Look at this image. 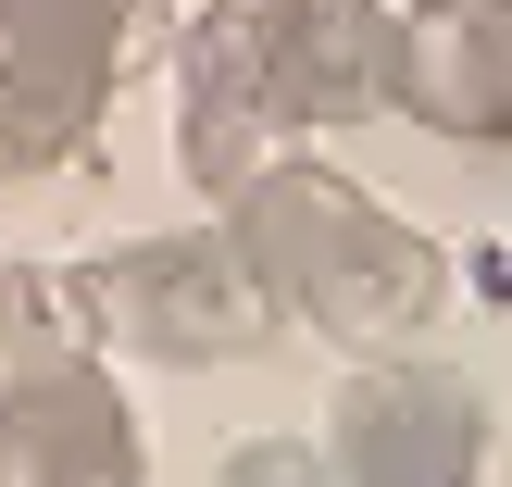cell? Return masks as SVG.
Returning <instances> with one entry per match:
<instances>
[{
	"label": "cell",
	"instance_id": "obj_1",
	"mask_svg": "<svg viewBox=\"0 0 512 487\" xmlns=\"http://www.w3.org/2000/svg\"><path fill=\"white\" fill-rule=\"evenodd\" d=\"M388 0H213L175 25V163L200 200L263 175L313 125L388 113Z\"/></svg>",
	"mask_w": 512,
	"mask_h": 487
},
{
	"label": "cell",
	"instance_id": "obj_2",
	"mask_svg": "<svg viewBox=\"0 0 512 487\" xmlns=\"http://www.w3.org/2000/svg\"><path fill=\"white\" fill-rule=\"evenodd\" d=\"M225 238H238L250 288L288 325L338 338L350 363L363 350H425V325L450 313V250L425 225H400L375 188H350L338 163H288L275 150L263 175L225 188Z\"/></svg>",
	"mask_w": 512,
	"mask_h": 487
},
{
	"label": "cell",
	"instance_id": "obj_3",
	"mask_svg": "<svg viewBox=\"0 0 512 487\" xmlns=\"http://www.w3.org/2000/svg\"><path fill=\"white\" fill-rule=\"evenodd\" d=\"M0 475L13 487H138L150 438L125 413L75 275L0 263Z\"/></svg>",
	"mask_w": 512,
	"mask_h": 487
},
{
	"label": "cell",
	"instance_id": "obj_4",
	"mask_svg": "<svg viewBox=\"0 0 512 487\" xmlns=\"http://www.w3.org/2000/svg\"><path fill=\"white\" fill-rule=\"evenodd\" d=\"M163 38L175 0H0V175L75 163Z\"/></svg>",
	"mask_w": 512,
	"mask_h": 487
},
{
	"label": "cell",
	"instance_id": "obj_5",
	"mask_svg": "<svg viewBox=\"0 0 512 487\" xmlns=\"http://www.w3.org/2000/svg\"><path fill=\"white\" fill-rule=\"evenodd\" d=\"M75 300H88L100 350H138V363H250L275 338V300L250 288L238 238L225 225H188V238H138V250H100L75 263Z\"/></svg>",
	"mask_w": 512,
	"mask_h": 487
},
{
	"label": "cell",
	"instance_id": "obj_6",
	"mask_svg": "<svg viewBox=\"0 0 512 487\" xmlns=\"http://www.w3.org/2000/svg\"><path fill=\"white\" fill-rule=\"evenodd\" d=\"M325 475L350 487H463L488 475V400L425 350H363V375L325 413Z\"/></svg>",
	"mask_w": 512,
	"mask_h": 487
},
{
	"label": "cell",
	"instance_id": "obj_7",
	"mask_svg": "<svg viewBox=\"0 0 512 487\" xmlns=\"http://www.w3.org/2000/svg\"><path fill=\"white\" fill-rule=\"evenodd\" d=\"M388 113L438 125L463 150H512V13L488 0H425L388 38Z\"/></svg>",
	"mask_w": 512,
	"mask_h": 487
},
{
	"label": "cell",
	"instance_id": "obj_8",
	"mask_svg": "<svg viewBox=\"0 0 512 487\" xmlns=\"http://www.w3.org/2000/svg\"><path fill=\"white\" fill-rule=\"evenodd\" d=\"M225 475H250V487H275V475H313V450H238Z\"/></svg>",
	"mask_w": 512,
	"mask_h": 487
},
{
	"label": "cell",
	"instance_id": "obj_9",
	"mask_svg": "<svg viewBox=\"0 0 512 487\" xmlns=\"http://www.w3.org/2000/svg\"><path fill=\"white\" fill-rule=\"evenodd\" d=\"M488 13H512V0H488Z\"/></svg>",
	"mask_w": 512,
	"mask_h": 487
}]
</instances>
